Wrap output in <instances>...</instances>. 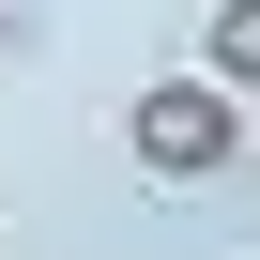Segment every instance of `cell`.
<instances>
[{
    "instance_id": "7a4b0ae2",
    "label": "cell",
    "mask_w": 260,
    "mask_h": 260,
    "mask_svg": "<svg viewBox=\"0 0 260 260\" xmlns=\"http://www.w3.org/2000/svg\"><path fill=\"white\" fill-rule=\"evenodd\" d=\"M199 77L214 92H260V0H214L199 16Z\"/></svg>"
},
{
    "instance_id": "6da1fadb",
    "label": "cell",
    "mask_w": 260,
    "mask_h": 260,
    "mask_svg": "<svg viewBox=\"0 0 260 260\" xmlns=\"http://www.w3.org/2000/svg\"><path fill=\"white\" fill-rule=\"evenodd\" d=\"M122 138H138V169H153V184H214V169L245 153V92H214V77L184 61V77H153L138 107H122Z\"/></svg>"
}]
</instances>
